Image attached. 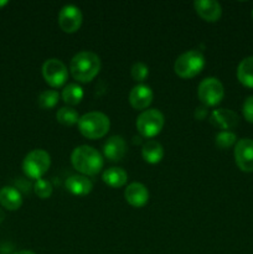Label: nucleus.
Listing matches in <instances>:
<instances>
[{"instance_id": "18", "label": "nucleus", "mask_w": 253, "mask_h": 254, "mask_svg": "<svg viewBox=\"0 0 253 254\" xmlns=\"http://www.w3.org/2000/svg\"><path fill=\"white\" fill-rule=\"evenodd\" d=\"M141 156L148 164H158L164 158V148L159 141L148 140L141 149Z\"/></svg>"}, {"instance_id": "2", "label": "nucleus", "mask_w": 253, "mask_h": 254, "mask_svg": "<svg viewBox=\"0 0 253 254\" xmlns=\"http://www.w3.org/2000/svg\"><path fill=\"white\" fill-rule=\"evenodd\" d=\"M69 69L76 81L87 83L99 73L101 60L94 52L81 51L72 57Z\"/></svg>"}, {"instance_id": "14", "label": "nucleus", "mask_w": 253, "mask_h": 254, "mask_svg": "<svg viewBox=\"0 0 253 254\" xmlns=\"http://www.w3.org/2000/svg\"><path fill=\"white\" fill-rule=\"evenodd\" d=\"M126 153V140L121 135L111 136L103 145L104 158L112 163L121 161Z\"/></svg>"}, {"instance_id": "9", "label": "nucleus", "mask_w": 253, "mask_h": 254, "mask_svg": "<svg viewBox=\"0 0 253 254\" xmlns=\"http://www.w3.org/2000/svg\"><path fill=\"white\" fill-rule=\"evenodd\" d=\"M82 12L76 5H64L59 12V25L67 34H73L82 25Z\"/></svg>"}, {"instance_id": "21", "label": "nucleus", "mask_w": 253, "mask_h": 254, "mask_svg": "<svg viewBox=\"0 0 253 254\" xmlns=\"http://www.w3.org/2000/svg\"><path fill=\"white\" fill-rule=\"evenodd\" d=\"M84 96L83 88L77 83H69L62 91V99L68 106H77L82 102Z\"/></svg>"}, {"instance_id": "1", "label": "nucleus", "mask_w": 253, "mask_h": 254, "mask_svg": "<svg viewBox=\"0 0 253 254\" xmlns=\"http://www.w3.org/2000/svg\"><path fill=\"white\" fill-rule=\"evenodd\" d=\"M72 166L84 176H94L101 173L104 165V159L97 149L89 145L74 148L71 155Z\"/></svg>"}, {"instance_id": "30", "label": "nucleus", "mask_w": 253, "mask_h": 254, "mask_svg": "<svg viewBox=\"0 0 253 254\" xmlns=\"http://www.w3.org/2000/svg\"><path fill=\"white\" fill-rule=\"evenodd\" d=\"M14 254H35V253L31 252V251H20V252L14 253Z\"/></svg>"}, {"instance_id": "6", "label": "nucleus", "mask_w": 253, "mask_h": 254, "mask_svg": "<svg viewBox=\"0 0 253 254\" xmlns=\"http://www.w3.org/2000/svg\"><path fill=\"white\" fill-rule=\"evenodd\" d=\"M165 118L158 109H146L136 119V129L141 136L151 139L158 135L164 128Z\"/></svg>"}, {"instance_id": "20", "label": "nucleus", "mask_w": 253, "mask_h": 254, "mask_svg": "<svg viewBox=\"0 0 253 254\" xmlns=\"http://www.w3.org/2000/svg\"><path fill=\"white\" fill-rule=\"evenodd\" d=\"M237 78L247 88H253V56L246 57L240 62Z\"/></svg>"}, {"instance_id": "26", "label": "nucleus", "mask_w": 253, "mask_h": 254, "mask_svg": "<svg viewBox=\"0 0 253 254\" xmlns=\"http://www.w3.org/2000/svg\"><path fill=\"white\" fill-rule=\"evenodd\" d=\"M131 78L136 82H143L145 81L146 77L149 76V68L143 62H136L131 66L130 69Z\"/></svg>"}, {"instance_id": "12", "label": "nucleus", "mask_w": 253, "mask_h": 254, "mask_svg": "<svg viewBox=\"0 0 253 254\" xmlns=\"http://www.w3.org/2000/svg\"><path fill=\"white\" fill-rule=\"evenodd\" d=\"M124 197L130 206L135 208H141L148 203L149 191L143 184L133 183L126 186V191H124Z\"/></svg>"}, {"instance_id": "11", "label": "nucleus", "mask_w": 253, "mask_h": 254, "mask_svg": "<svg viewBox=\"0 0 253 254\" xmlns=\"http://www.w3.org/2000/svg\"><path fill=\"white\" fill-rule=\"evenodd\" d=\"M237 113L230 109H215L210 114V123L213 127L218 129H222V131H230V129H233L238 126Z\"/></svg>"}, {"instance_id": "16", "label": "nucleus", "mask_w": 253, "mask_h": 254, "mask_svg": "<svg viewBox=\"0 0 253 254\" xmlns=\"http://www.w3.org/2000/svg\"><path fill=\"white\" fill-rule=\"evenodd\" d=\"M64 188L74 196H86L91 193L93 183L84 175H72L64 181Z\"/></svg>"}, {"instance_id": "13", "label": "nucleus", "mask_w": 253, "mask_h": 254, "mask_svg": "<svg viewBox=\"0 0 253 254\" xmlns=\"http://www.w3.org/2000/svg\"><path fill=\"white\" fill-rule=\"evenodd\" d=\"M193 7L198 16L208 22L218 21L222 15V7L220 2L215 0H197L193 2Z\"/></svg>"}, {"instance_id": "4", "label": "nucleus", "mask_w": 253, "mask_h": 254, "mask_svg": "<svg viewBox=\"0 0 253 254\" xmlns=\"http://www.w3.org/2000/svg\"><path fill=\"white\" fill-rule=\"evenodd\" d=\"M205 64L206 60L202 52L198 50H190L188 52H184L176 59L174 64V71L180 78H193L198 73H201Z\"/></svg>"}, {"instance_id": "17", "label": "nucleus", "mask_w": 253, "mask_h": 254, "mask_svg": "<svg viewBox=\"0 0 253 254\" xmlns=\"http://www.w3.org/2000/svg\"><path fill=\"white\" fill-rule=\"evenodd\" d=\"M0 205L9 211H16L22 205V196L11 186H4L0 190Z\"/></svg>"}, {"instance_id": "23", "label": "nucleus", "mask_w": 253, "mask_h": 254, "mask_svg": "<svg viewBox=\"0 0 253 254\" xmlns=\"http://www.w3.org/2000/svg\"><path fill=\"white\" fill-rule=\"evenodd\" d=\"M59 99V92L55 91V89H47V91H44L39 96V106L41 109L49 111V109L55 108L57 106Z\"/></svg>"}, {"instance_id": "31", "label": "nucleus", "mask_w": 253, "mask_h": 254, "mask_svg": "<svg viewBox=\"0 0 253 254\" xmlns=\"http://www.w3.org/2000/svg\"><path fill=\"white\" fill-rule=\"evenodd\" d=\"M5 5H7L6 0H0V9H1V7H4Z\"/></svg>"}, {"instance_id": "10", "label": "nucleus", "mask_w": 253, "mask_h": 254, "mask_svg": "<svg viewBox=\"0 0 253 254\" xmlns=\"http://www.w3.org/2000/svg\"><path fill=\"white\" fill-rule=\"evenodd\" d=\"M235 161L240 170L253 173V140L241 139L235 146Z\"/></svg>"}, {"instance_id": "3", "label": "nucleus", "mask_w": 253, "mask_h": 254, "mask_svg": "<svg viewBox=\"0 0 253 254\" xmlns=\"http://www.w3.org/2000/svg\"><path fill=\"white\" fill-rule=\"evenodd\" d=\"M111 128L109 118L102 112H89L79 117L78 129L87 139H101Z\"/></svg>"}, {"instance_id": "15", "label": "nucleus", "mask_w": 253, "mask_h": 254, "mask_svg": "<svg viewBox=\"0 0 253 254\" xmlns=\"http://www.w3.org/2000/svg\"><path fill=\"white\" fill-rule=\"evenodd\" d=\"M154 98V93L151 88L146 84H138L133 87L129 94V102L131 107L136 111L146 109L151 104Z\"/></svg>"}, {"instance_id": "27", "label": "nucleus", "mask_w": 253, "mask_h": 254, "mask_svg": "<svg viewBox=\"0 0 253 254\" xmlns=\"http://www.w3.org/2000/svg\"><path fill=\"white\" fill-rule=\"evenodd\" d=\"M242 112L246 121L250 122V123H253V96L248 97L246 99L242 107Z\"/></svg>"}, {"instance_id": "25", "label": "nucleus", "mask_w": 253, "mask_h": 254, "mask_svg": "<svg viewBox=\"0 0 253 254\" xmlns=\"http://www.w3.org/2000/svg\"><path fill=\"white\" fill-rule=\"evenodd\" d=\"M52 185L50 181L45 180V179H40L36 180L34 184V191L37 195V197L42 198V200H46V198L51 197L52 195Z\"/></svg>"}, {"instance_id": "32", "label": "nucleus", "mask_w": 253, "mask_h": 254, "mask_svg": "<svg viewBox=\"0 0 253 254\" xmlns=\"http://www.w3.org/2000/svg\"><path fill=\"white\" fill-rule=\"evenodd\" d=\"M252 17H253V10H252Z\"/></svg>"}, {"instance_id": "22", "label": "nucleus", "mask_w": 253, "mask_h": 254, "mask_svg": "<svg viewBox=\"0 0 253 254\" xmlns=\"http://www.w3.org/2000/svg\"><path fill=\"white\" fill-rule=\"evenodd\" d=\"M56 119L62 126L72 127L74 124H78L79 116L76 109H73L72 107H63V108L59 109L56 114Z\"/></svg>"}, {"instance_id": "24", "label": "nucleus", "mask_w": 253, "mask_h": 254, "mask_svg": "<svg viewBox=\"0 0 253 254\" xmlns=\"http://www.w3.org/2000/svg\"><path fill=\"white\" fill-rule=\"evenodd\" d=\"M237 141V135L232 131H220L216 135L215 143L220 149H228L235 145Z\"/></svg>"}, {"instance_id": "8", "label": "nucleus", "mask_w": 253, "mask_h": 254, "mask_svg": "<svg viewBox=\"0 0 253 254\" xmlns=\"http://www.w3.org/2000/svg\"><path fill=\"white\" fill-rule=\"evenodd\" d=\"M42 76L49 86L59 88L66 83L68 72L63 62L57 59H49L42 64Z\"/></svg>"}, {"instance_id": "29", "label": "nucleus", "mask_w": 253, "mask_h": 254, "mask_svg": "<svg viewBox=\"0 0 253 254\" xmlns=\"http://www.w3.org/2000/svg\"><path fill=\"white\" fill-rule=\"evenodd\" d=\"M4 218H5V213H4V211H2L1 208H0V223H1L2 221H4Z\"/></svg>"}, {"instance_id": "19", "label": "nucleus", "mask_w": 253, "mask_h": 254, "mask_svg": "<svg viewBox=\"0 0 253 254\" xmlns=\"http://www.w3.org/2000/svg\"><path fill=\"white\" fill-rule=\"evenodd\" d=\"M102 180L109 188L118 189L126 185V180H128V174L122 168H109L103 173Z\"/></svg>"}, {"instance_id": "5", "label": "nucleus", "mask_w": 253, "mask_h": 254, "mask_svg": "<svg viewBox=\"0 0 253 254\" xmlns=\"http://www.w3.org/2000/svg\"><path fill=\"white\" fill-rule=\"evenodd\" d=\"M50 165H51L50 154L42 149H35L25 156L22 161V170L29 179L40 180L47 173Z\"/></svg>"}, {"instance_id": "28", "label": "nucleus", "mask_w": 253, "mask_h": 254, "mask_svg": "<svg viewBox=\"0 0 253 254\" xmlns=\"http://www.w3.org/2000/svg\"><path fill=\"white\" fill-rule=\"evenodd\" d=\"M193 116H195V118L197 119V121H202V119H205L206 116H207V107L201 106L198 107V108H196Z\"/></svg>"}, {"instance_id": "7", "label": "nucleus", "mask_w": 253, "mask_h": 254, "mask_svg": "<svg viewBox=\"0 0 253 254\" xmlns=\"http://www.w3.org/2000/svg\"><path fill=\"white\" fill-rule=\"evenodd\" d=\"M198 99L205 107H215L223 99L225 89L222 83L215 77L205 78L198 86Z\"/></svg>"}]
</instances>
